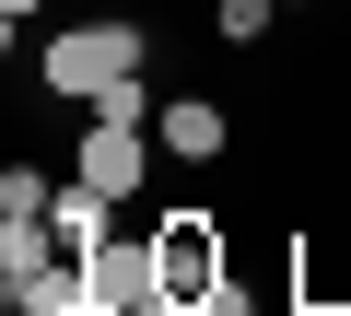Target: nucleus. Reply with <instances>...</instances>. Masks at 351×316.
Here are the masks:
<instances>
[{
    "label": "nucleus",
    "mask_w": 351,
    "mask_h": 316,
    "mask_svg": "<svg viewBox=\"0 0 351 316\" xmlns=\"http://www.w3.org/2000/svg\"><path fill=\"white\" fill-rule=\"evenodd\" d=\"M211 24H223V47H269L281 0H211Z\"/></svg>",
    "instance_id": "6e6552de"
},
{
    "label": "nucleus",
    "mask_w": 351,
    "mask_h": 316,
    "mask_svg": "<svg viewBox=\"0 0 351 316\" xmlns=\"http://www.w3.org/2000/svg\"><path fill=\"white\" fill-rule=\"evenodd\" d=\"M188 316H258V304H246V281H234V269H223V281H211V293H199V304H188Z\"/></svg>",
    "instance_id": "9d476101"
},
{
    "label": "nucleus",
    "mask_w": 351,
    "mask_h": 316,
    "mask_svg": "<svg viewBox=\"0 0 351 316\" xmlns=\"http://www.w3.org/2000/svg\"><path fill=\"white\" fill-rule=\"evenodd\" d=\"M0 12H12V36H24V24H36V12H47V0H0Z\"/></svg>",
    "instance_id": "9b49d317"
},
{
    "label": "nucleus",
    "mask_w": 351,
    "mask_h": 316,
    "mask_svg": "<svg viewBox=\"0 0 351 316\" xmlns=\"http://www.w3.org/2000/svg\"><path fill=\"white\" fill-rule=\"evenodd\" d=\"M152 258H164V304H176V316H188V304H199V293H211V281L234 269V258H223V223H211V211H164V223H152Z\"/></svg>",
    "instance_id": "f03ea898"
},
{
    "label": "nucleus",
    "mask_w": 351,
    "mask_h": 316,
    "mask_svg": "<svg viewBox=\"0 0 351 316\" xmlns=\"http://www.w3.org/2000/svg\"><path fill=\"white\" fill-rule=\"evenodd\" d=\"M152 141L176 152V165H223V141H234V117H223L211 94H176V106L152 117Z\"/></svg>",
    "instance_id": "20e7f679"
},
{
    "label": "nucleus",
    "mask_w": 351,
    "mask_h": 316,
    "mask_svg": "<svg viewBox=\"0 0 351 316\" xmlns=\"http://www.w3.org/2000/svg\"><path fill=\"white\" fill-rule=\"evenodd\" d=\"M152 152H164L152 129H117V117H94V106H82V141H71V176H82V188H106V199L129 211V199H141V176H152Z\"/></svg>",
    "instance_id": "7ed1b4c3"
},
{
    "label": "nucleus",
    "mask_w": 351,
    "mask_h": 316,
    "mask_svg": "<svg viewBox=\"0 0 351 316\" xmlns=\"http://www.w3.org/2000/svg\"><path fill=\"white\" fill-rule=\"evenodd\" d=\"M47 223H59V258H94V246H106V234H117V199H106V188H82V176H71V188H59V211H47Z\"/></svg>",
    "instance_id": "39448f33"
},
{
    "label": "nucleus",
    "mask_w": 351,
    "mask_h": 316,
    "mask_svg": "<svg viewBox=\"0 0 351 316\" xmlns=\"http://www.w3.org/2000/svg\"><path fill=\"white\" fill-rule=\"evenodd\" d=\"M47 258H59V223H0V293H24Z\"/></svg>",
    "instance_id": "0eeeda50"
},
{
    "label": "nucleus",
    "mask_w": 351,
    "mask_h": 316,
    "mask_svg": "<svg viewBox=\"0 0 351 316\" xmlns=\"http://www.w3.org/2000/svg\"><path fill=\"white\" fill-rule=\"evenodd\" d=\"M12 316H94V269H82V258H47V269L12 293Z\"/></svg>",
    "instance_id": "423d86ee"
},
{
    "label": "nucleus",
    "mask_w": 351,
    "mask_h": 316,
    "mask_svg": "<svg viewBox=\"0 0 351 316\" xmlns=\"http://www.w3.org/2000/svg\"><path fill=\"white\" fill-rule=\"evenodd\" d=\"M141 59H152V36H141V24H71V36H47V59H36V71H47V94H59V106H106Z\"/></svg>",
    "instance_id": "f257e3e1"
},
{
    "label": "nucleus",
    "mask_w": 351,
    "mask_h": 316,
    "mask_svg": "<svg viewBox=\"0 0 351 316\" xmlns=\"http://www.w3.org/2000/svg\"><path fill=\"white\" fill-rule=\"evenodd\" d=\"M94 316H141V304H94Z\"/></svg>",
    "instance_id": "f8f14e48"
},
{
    "label": "nucleus",
    "mask_w": 351,
    "mask_h": 316,
    "mask_svg": "<svg viewBox=\"0 0 351 316\" xmlns=\"http://www.w3.org/2000/svg\"><path fill=\"white\" fill-rule=\"evenodd\" d=\"M59 211V188L36 176V165H12V176H0V223H47Z\"/></svg>",
    "instance_id": "1a4fd4ad"
},
{
    "label": "nucleus",
    "mask_w": 351,
    "mask_h": 316,
    "mask_svg": "<svg viewBox=\"0 0 351 316\" xmlns=\"http://www.w3.org/2000/svg\"><path fill=\"white\" fill-rule=\"evenodd\" d=\"M281 12H316V0H281Z\"/></svg>",
    "instance_id": "ddd939ff"
}]
</instances>
